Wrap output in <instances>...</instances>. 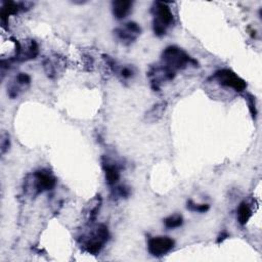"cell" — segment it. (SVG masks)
<instances>
[{
  "mask_svg": "<svg viewBox=\"0 0 262 262\" xmlns=\"http://www.w3.org/2000/svg\"><path fill=\"white\" fill-rule=\"evenodd\" d=\"M108 237L110 232L105 224H90L88 230L80 236L79 243L83 251L90 255H97L108 241Z\"/></svg>",
  "mask_w": 262,
  "mask_h": 262,
  "instance_id": "1",
  "label": "cell"
},
{
  "mask_svg": "<svg viewBox=\"0 0 262 262\" xmlns=\"http://www.w3.org/2000/svg\"><path fill=\"white\" fill-rule=\"evenodd\" d=\"M161 64L176 74V71L184 70L188 64L196 66L198 61L190 57L181 48L177 46H168L162 52Z\"/></svg>",
  "mask_w": 262,
  "mask_h": 262,
  "instance_id": "2",
  "label": "cell"
},
{
  "mask_svg": "<svg viewBox=\"0 0 262 262\" xmlns=\"http://www.w3.org/2000/svg\"><path fill=\"white\" fill-rule=\"evenodd\" d=\"M56 185V178L46 170L35 171L29 174L25 179L24 189L31 195H38L39 193L51 190Z\"/></svg>",
  "mask_w": 262,
  "mask_h": 262,
  "instance_id": "3",
  "label": "cell"
},
{
  "mask_svg": "<svg viewBox=\"0 0 262 262\" xmlns=\"http://www.w3.org/2000/svg\"><path fill=\"white\" fill-rule=\"evenodd\" d=\"M150 12L154 16L152 30L155 35L162 37L167 33V29L174 24V15L166 2L156 1L152 3Z\"/></svg>",
  "mask_w": 262,
  "mask_h": 262,
  "instance_id": "4",
  "label": "cell"
},
{
  "mask_svg": "<svg viewBox=\"0 0 262 262\" xmlns=\"http://www.w3.org/2000/svg\"><path fill=\"white\" fill-rule=\"evenodd\" d=\"M212 78L215 79L221 86L232 88L236 92H242L247 88V83L234 72L228 69H222L215 72Z\"/></svg>",
  "mask_w": 262,
  "mask_h": 262,
  "instance_id": "5",
  "label": "cell"
},
{
  "mask_svg": "<svg viewBox=\"0 0 262 262\" xmlns=\"http://www.w3.org/2000/svg\"><path fill=\"white\" fill-rule=\"evenodd\" d=\"M175 246V242L170 236H154L147 242V251L151 256L162 257L169 253Z\"/></svg>",
  "mask_w": 262,
  "mask_h": 262,
  "instance_id": "6",
  "label": "cell"
},
{
  "mask_svg": "<svg viewBox=\"0 0 262 262\" xmlns=\"http://www.w3.org/2000/svg\"><path fill=\"white\" fill-rule=\"evenodd\" d=\"M115 36L124 45L132 44L141 34L140 26L135 21H128L114 31Z\"/></svg>",
  "mask_w": 262,
  "mask_h": 262,
  "instance_id": "7",
  "label": "cell"
},
{
  "mask_svg": "<svg viewBox=\"0 0 262 262\" xmlns=\"http://www.w3.org/2000/svg\"><path fill=\"white\" fill-rule=\"evenodd\" d=\"M175 75H176L175 73H173L170 70L166 69L161 63L156 66V67H152L148 71V73H147V76H148V78L150 80V85H151V87H152V89L155 91H159L160 90L161 84L163 82L173 80Z\"/></svg>",
  "mask_w": 262,
  "mask_h": 262,
  "instance_id": "8",
  "label": "cell"
},
{
  "mask_svg": "<svg viewBox=\"0 0 262 262\" xmlns=\"http://www.w3.org/2000/svg\"><path fill=\"white\" fill-rule=\"evenodd\" d=\"M102 169L105 175V181L108 185H115L120 180V167L116 162L102 157Z\"/></svg>",
  "mask_w": 262,
  "mask_h": 262,
  "instance_id": "9",
  "label": "cell"
},
{
  "mask_svg": "<svg viewBox=\"0 0 262 262\" xmlns=\"http://www.w3.org/2000/svg\"><path fill=\"white\" fill-rule=\"evenodd\" d=\"M132 2L129 0H116L112 2V12L117 19H123L128 16L132 9Z\"/></svg>",
  "mask_w": 262,
  "mask_h": 262,
  "instance_id": "10",
  "label": "cell"
},
{
  "mask_svg": "<svg viewBox=\"0 0 262 262\" xmlns=\"http://www.w3.org/2000/svg\"><path fill=\"white\" fill-rule=\"evenodd\" d=\"M237 221L241 225H246L252 217V209L247 202H242L236 210Z\"/></svg>",
  "mask_w": 262,
  "mask_h": 262,
  "instance_id": "11",
  "label": "cell"
},
{
  "mask_svg": "<svg viewBox=\"0 0 262 262\" xmlns=\"http://www.w3.org/2000/svg\"><path fill=\"white\" fill-rule=\"evenodd\" d=\"M182 223H183V218L179 214H174V215H171L164 219V224L169 229L180 227L182 225Z\"/></svg>",
  "mask_w": 262,
  "mask_h": 262,
  "instance_id": "12",
  "label": "cell"
},
{
  "mask_svg": "<svg viewBox=\"0 0 262 262\" xmlns=\"http://www.w3.org/2000/svg\"><path fill=\"white\" fill-rule=\"evenodd\" d=\"M186 209L191 212L206 213L210 209V206L208 204H195L193 201L188 200L186 203Z\"/></svg>",
  "mask_w": 262,
  "mask_h": 262,
  "instance_id": "13",
  "label": "cell"
},
{
  "mask_svg": "<svg viewBox=\"0 0 262 262\" xmlns=\"http://www.w3.org/2000/svg\"><path fill=\"white\" fill-rule=\"evenodd\" d=\"M130 187L126 186V185H119L114 187L113 189V194L112 196H116V198H128L130 195Z\"/></svg>",
  "mask_w": 262,
  "mask_h": 262,
  "instance_id": "14",
  "label": "cell"
},
{
  "mask_svg": "<svg viewBox=\"0 0 262 262\" xmlns=\"http://www.w3.org/2000/svg\"><path fill=\"white\" fill-rule=\"evenodd\" d=\"M10 146L9 135L7 133H3L1 136V154H5Z\"/></svg>",
  "mask_w": 262,
  "mask_h": 262,
  "instance_id": "15",
  "label": "cell"
},
{
  "mask_svg": "<svg viewBox=\"0 0 262 262\" xmlns=\"http://www.w3.org/2000/svg\"><path fill=\"white\" fill-rule=\"evenodd\" d=\"M120 76L123 78V79H129L133 76L134 72H133V69L131 67H123L120 69Z\"/></svg>",
  "mask_w": 262,
  "mask_h": 262,
  "instance_id": "16",
  "label": "cell"
},
{
  "mask_svg": "<svg viewBox=\"0 0 262 262\" xmlns=\"http://www.w3.org/2000/svg\"><path fill=\"white\" fill-rule=\"evenodd\" d=\"M249 108H250V112L252 114V116L255 118L256 117V107H255V102H254V99H253V96L249 94Z\"/></svg>",
  "mask_w": 262,
  "mask_h": 262,
  "instance_id": "17",
  "label": "cell"
},
{
  "mask_svg": "<svg viewBox=\"0 0 262 262\" xmlns=\"http://www.w3.org/2000/svg\"><path fill=\"white\" fill-rule=\"evenodd\" d=\"M226 237H228V233H226V232H222V233L219 235V237H218V239H217V243H221V242H223Z\"/></svg>",
  "mask_w": 262,
  "mask_h": 262,
  "instance_id": "18",
  "label": "cell"
}]
</instances>
